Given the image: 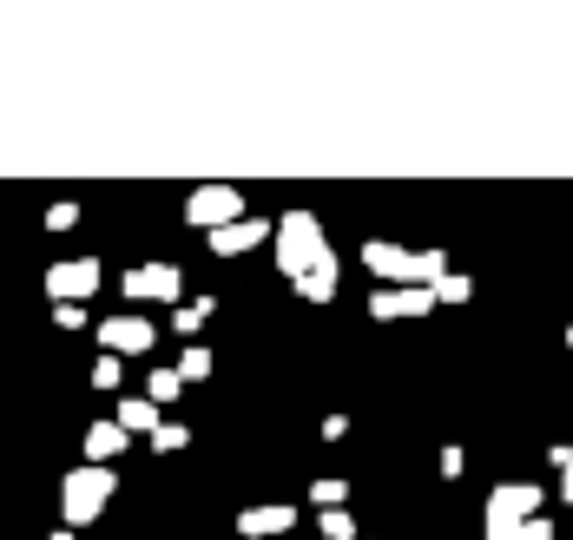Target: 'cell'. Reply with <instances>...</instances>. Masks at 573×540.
Masks as SVG:
<instances>
[{
  "instance_id": "cell-23",
  "label": "cell",
  "mask_w": 573,
  "mask_h": 540,
  "mask_svg": "<svg viewBox=\"0 0 573 540\" xmlns=\"http://www.w3.org/2000/svg\"><path fill=\"white\" fill-rule=\"evenodd\" d=\"M501 540H554V521H521V527H508Z\"/></svg>"
},
{
  "instance_id": "cell-20",
  "label": "cell",
  "mask_w": 573,
  "mask_h": 540,
  "mask_svg": "<svg viewBox=\"0 0 573 540\" xmlns=\"http://www.w3.org/2000/svg\"><path fill=\"white\" fill-rule=\"evenodd\" d=\"M93 382H99V389H119V382H126V356H99Z\"/></svg>"
},
{
  "instance_id": "cell-17",
  "label": "cell",
  "mask_w": 573,
  "mask_h": 540,
  "mask_svg": "<svg viewBox=\"0 0 573 540\" xmlns=\"http://www.w3.org/2000/svg\"><path fill=\"white\" fill-rule=\"evenodd\" d=\"M297 290H303L310 303H330V297H336V264H330V270H317V277H303Z\"/></svg>"
},
{
  "instance_id": "cell-13",
  "label": "cell",
  "mask_w": 573,
  "mask_h": 540,
  "mask_svg": "<svg viewBox=\"0 0 573 540\" xmlns=\"http://www.w3.org/2000/svg\"><path fill=\"white\" fill-rule=\"evenodd\" d=\"M119 448H126V429H119V422H93V429H86V455H93L99 468H106Z\"/></svg>"
},
{
  "instance_id": "cell-6",
  "label": "cell",
  "mask_w": 573,
  "mask_h": 540,
  "mask_svg": "<svg viewBox=\"0 0 573 540\" xmlns=\"http://www.w3.org/2000/svg\"><path fill=\"white\" fill-rule=\"evenodd\" d=\"M47 290H53V303H73V297L86 303L99 290V264H93V257H66V264L47 270Z\"/></svg>"
},
{
  "instance_id": "cell-4",
  "label": "cell",
  "mask_w": 573,
  "mask_h": 540,
  "mask_svg": "<svg viewBox=\"0 0 573 540\" xmlns=\"http://www.w3.org/2000/svg\"><path fill=\"white\" fill-rule=\"evenodd\" d=\"M521 521H541V488L534 481H508V488L488 494V540H501L508 527Z\"/></svg>"
},
{
  "instance_id": "cell-9",
  "label": "cell",
  "mask_w": 573,
  "mask_h": 540,
  "mask_svg": "<svg viewBox=\"0 0 573 540\" xmlns=\"http://www.w3.org/2000/svg\"><path fill=\"white\" fill-rule=\"evenodd\" d=\"M435 290H376V297H369V310H376L382 323H396V317H429L435 310Z\"/></svg>"
},
{
  "instance_id": "cell-3",
  "label": "cell",
  "mask_w": 573,
  "mask_h": 540,
  "mask_svg": "<svg viewBox=\"0 0 573 540\" xmlns=\"http://www.w3.org/2000/svg\"><path fill=\"white\" fill-rule=\"evenodd\" d=\"M112 468H99V461H86V468H73L66 475V488H60V514H66V527H93L99 514H106V501H112Z\"/></svg>"
},
{
  "instance_id": "cell-24",
  "label": "cell",
  "mask_w": 573,
  "mask_h": 540,
  "mask_svg": "<svg viewBox=\"0 0 573 540\" xmlns=\"http://www.w3.org/2000/svg\"><path fill=\"white\" fill-rule=\"evenodd\" d=\"M53 317H60V330H80L86 310H80V303H53Z\"/></svg>"
},
{
  "instance_id": "cell-15",
  "label": "cell",
  "mask_w": 573,
  "mask_h": 540,
  "mask_svg": "<svg viewBox=\"0 0 573 540\" xmlns=\"http://www.w3.org/2000/svg\"><path fill=\"white\" fill-rule=\"evenodd\" d=\"M178 389H185V376H178V369H152V382H145V396H152V402H172Z\"/></svg>"
},
{
  "instance_id": "cell-21",
  "label": "cell",
  "mask_w": 573,
  "mask_h": 540,
  "mask_svg": "<svg viewBox=\"0 0 573 540\" xmlns=\"http://www.w3.org/2000/svg\"><path fill=\"white\" fill-rule=\"evenodd\" d=\"M317 527H323V540H356V521H350L343 508H336V514H317Z\"/></svg>"
},
{
  "instance_id": "cell-16",
  "label": "cell",
  "mask_w": 573,
  "mask_h": 540,
  "mask_svg": "<svg viewBox=\"0 0 573 540\" xmlns=\"http://www.w3.org/2000/svg\"><path fill=\"white\" fill-rule=\"evenodd\" d=\"M310 501H317L323 514H336V508H343V501H350V488H343V481H330V475H323L317 488H310Z\"/></svg>"
},
{
  "instance_id": "cell-8",
  "label": "cell",
  "mask_w": 573,
  "mask_h": 540,
  "mask_svg": "<svg viewBox=\"0 0 573 540\" xmlns=\"http://www.w3.org/2000/svg\"><path fill=\"white\" fill-rule=\"evenodd\" d=\"M106 356H145L152 350V323L139 317V310H132V317H106Z\"/></svg>"
},
{
  "instance_id": "cell-26",
  "label": "cell",
  "mask_w": 573,
  "mask_h": 540,
  "mask_svg": "<svg viewBox=\"0 0 573 540\" xmlns=\"http://www.w3.org/2000/svg\"><path fill=\"white\" fill-rule=\"evenodd\" d=\"M567 350H573V330H567Z\"/></svg>"
},
{
  "instance_id": "cell-18",
  "label": "cell",
  "mask_w": 573,
  "mask_h": 540,
  "mask_svg": "<svg viewBox=\"0 0 573 540\" xmlns=\"http://www.w3.org/2000/svg\"><path fill=\"white\" fill-rule=\"evenodd\" d=\"M211 363H218V356L191 343V350H185V363H178V376H185V382H205V376H211Z\"/></svg>"
},
{
  "instance_id": "cell-1",
  "label": "cell",
  "mask_w": 573,
  "mask_h": 540,
  "mask_svg": "<svg viewBox=\"0 0 573 540\" xmlns=\"http://www.w3.org/2000/svg\"><path fill=\"white\" fill-rule=\"evenodd\" d=\"M336 251L330 238H323L317 211H284L277 218V270H284L290 284H303V277H317V270H330Z\"/></svg>"
},
{
  "instance_id": "cell-14",
  "label": "cell",
  "mask_w": 573,
  "mask_h": 540,
  "mask_svg": "<svg viewBox=\"0 0 573 540\" xmlns=\"http://www.w3.org/2000/svg\"><path fill=\"white\" fill-rule=\"evenodd\" d=\"M205 317H211V297H198V303H178V310H172V330H178V336H191V330H198Z\"/></svg>"
},
{
  "instance_id": "cell-11",
  "label": "cell",
  "mask_w": 573,
  "mask_h": 540,
  "mask_svg": "<svg viewBox=\"0 0 573 540\" xmlns=\"http://www.w3.org/2000/svg\"><path fill=\"white\" fill-rule=\"evenodd\" d=\"M112 422H119L126 435H159L165 429V415H159V402H152V396H126L119 409H112Z\"/></svg>"
},
{
  "instance_id": "cell-22",
  "label": "cell",
  "mask_w": 573,
  "mask_h": 540,
  "mask_svg": "<svg viewBox=\"0 0 573 540\" xmlns=\"http://www.w3.org/2000/svg\"><path fill=\"white\" fill-rule=\"evenodd\" d=\"M435 297H442V303H468V297H475V284H468V277H442Z\"/></svg>"
},
{
  "instance_id": "cell-2",
  "label": "cell",
  "mask_w": 573,
  "mask_h": 540,
  "mask_svg": "<svg viewBox=\"0 0 573 540\" xmlns=\"http://www.w3.org/2000/svg\"><path fill=\"white\" fill-rule=\"evenodd\" d=\"M363 264L376 270L389 290H435L448 277V257L442 251H402V244H389V238H369L363 244Z\"/></svg>"
},
{
  "instance_id": "cell-12",
  "label": "cell",
  "mask_w": 573,
  "mask_h": 540,
  "mask_svg": "<svg viewBox=\"0 0 573 540\" xmlns=\"http://www.w3.org/2000/svg\"><path fill=\"white\" fill-rule=\"evenodd\" d=\"M290 521H297L290 508H244L238 514V534L244 540H271V534H290Z\"/></svg>"
},
{
  "instance_id": "cell-25",
  "label": "cell",
  "mask_w": 573,
  "mask_h": 540,
  "mask_svg": "<svg viewBox=\"0 0 573 540\" xmlns=\"http://www.w3.org/2000/svg\"><path fill=\"white\" fill-rule=\"evenodd\" d=\"M560 501H573V468H560Z\"/></svg>"
},
{
  "instance_id": "cell-7",
  "label": "cell",
  "mask_w": 573,
  "mask_h": 540,
  "mask_svg": "<svg viewBox=\"0 0 573 540\" xmlns=\"http://www.w3.org/2000/svg\"><path fill=\"white\" fill-rule=\"evenodd\" d=\"M126 297H132V303H178V270H172V264L126 270Z\"/></svg>"
},
{
  "instance_id": "cell-10",
  "label": "cell",
  "mask_w": 573,
  "mask_h": 540,
  "mask_svg": "<svg viewBox=\"0 0 573 540\" xmlns=\"http://www.w3.org/2000/svg\"><path fill=\"white\" fill-rule=\"evenodd\" d=\"M271 238H277V224L244 218V224H224V231H211V251H218V257H238V251H257V244H271Z\"/></svg>"
},
{
  "instance_id": "cell-5",
  "label": "cell",
  "mask_w": 573,
  "mask_h": 540,
  "mask_svg": "<svg viewBox=\"0 0 573 540\" xmlns=\"http://www.w3.org/2000/svg\"><path fill=\"white\" fill-rule=\"evenodd\" d=\"M185 218L205 224V231H224V224H244V191L238 185H198L185 198Z\"/></svg>"
},
{
  "instance_id": "cell-19",
  "label": "cell",
  "mask_w": 573,
  "mask_h": 540,
  "mask_svg": "<svg viewBox=\"0 0 573 540\" xmlns=\"http://www.w3.org/2000/svg\"><path fill=\"white\" fill-rule=\"evenodd\" d=\"M152 448H159V455H178V448H191V429L185 422H165V429L152 435Z\"/></svg>"
}]
</instances>
